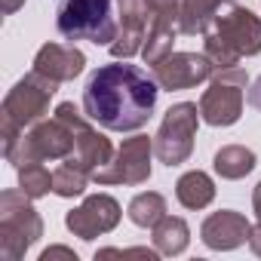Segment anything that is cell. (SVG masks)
<instances>
[{"label": "cell", "mask_w": 261, "mask_h": 261, "mask_svg": "<svg viewBox=\"0 0 261 261\" xmlns=\"http://www.w3.org/2000/svg\"><path fill=\"white\" fill-rule=\"evenodd\" d=\"M157 92L160 83L154 74L126 62H114L89 77L83 89V111L92 123L105 129L136 133L151 120L157 108Z\"/></svg>", "instance_id": "cell-1"}, {"label": "cell", "mask_w": 261, "mask_h": 261, "mask_svg": "<svg viewBox=\"0 0 261 261\" xmlns=\"http://www.w3.org/2000/svg\"><path fill=\"white\" fill-rule=\"evenodd\" d=\"M255 53H261V22L249 10L227 0L206 31V59L215 71H227L237 68L243 56Z\"/></svg>", "instance_id": "cell-2"}, {"label": "cell", "mask_w": 261, "mask_h": 261, "mask_svg": "<svg viewBox=\"0 0 261 261\" xmlns=\"http://www.w3.org/2000/svg\"><path fill=\"white\" fill-rule=\"evenodd\" d=\"M59 34L65 40H92L111 46L117 40V22L111 16V0H59L56 13Z\"/></svg>", "instance_id": "cell-3"}, {"label": "cell", "mask_w": 261, "mask_h": 261, "mask_svg": "<svg viewBox=\"0 0 261 261\" xmlns=\"http://www.w3.org/2000/svg\"><path fill=\"white\" fill-rule=\"evenodd\" d=\"M56 86H59L56 80H49V77H43L37 71H31L25 80L16 83V89L4 101V142L22 136L25 126L37 123L43 117V111H46Z\"/></svg>", "instance_id": "cell-4"}, {"label": "cell", "mask_w": 261, "mask_h": 261, "mask_svg": "<svg viewBox=\"0 0 261 261\" xmlns=\"http://www.w3.org/2000/svg\"><path fill=\"white\" fill-rule=\"evenodd\" d=\"M0 237H4V258H19L43 230L37 212L28 203V194L7 191L0 200Z\"/></svg>", "instance_id": "cell-5"}, {"label": "cell", "mask_w": 261, "mask_h": 261, "mask_svg": "<svg viewBox=\"0 0 261 261\" xmlns=\"http://www.w3.org/2000/svg\"><path fill=\"white\" fill-rule=\"evenodd\" d=\"M197 114H200L197 105H188V101L166 111V120H163L157 142H154V151L166 166H178L191 157L194 133H197Z\"/></svg>", "instance_id": "cell-6"}, {"label": "cell", "mask_w": 261, "mask_h": 261, "mask_svg": "<svg viewBox=\"0 0 261 261\" xmlns=\"http://www.w3.org/2000/svg\"><path fill=\"white\" fill-rule=\"evenodd\" d=\"M243 86H246V74L240 68H227V71H218L212 86L203 92V101H200V114L206 123L212 126H230L240 120V111H243Z\"/></svg>", "instance_id": "cell-7"}, {"label": "cell", "mask_w": 261, "mask_h": 261, "mask_svg": "<svg viewBox=\"0 0 261 261\" xmlns=\"http://www.w3.org/2000/svg\"><path fill=\"white\" fill-rule=\"evenodd\" d=\"M56 117H62V120L74 129V154L65 157V160L77 163V166L86 169L89 175L111 163V145H108V139L95 133V129L80 117V111H77L71 101H62V105L56 108Z\"/></svg>", "instance_id": "cell-8"}, {"label": "cell", "mask_w": 261, "mask_h": 261, "mask_svg": "<svg viewBox=\"0 0 261 261\" xmlns=\"http://www.w3.org/2000/svg\"><path fill=\"white\" fill-rule=\"evenodd\" d=\"M148 157H151V142L145 136H136V139L123 142L117 160L108 169L92 172V178L101 181V185H117V181H123V185H139V181H145L151 175Z\"/></svg>", "instance_id": "cell-9"}, {"label": "cell", "mask_w": 261, "mask_h": 261, "mask_svg": "<svg viewBox=\"0 0 261 261\" xmlns=\"http://www.w3.org/2000/svg\"><path fill=\"white\" fill-rule=\"evenodd\" d=\"M212 62L206 56L197 53H169L163 62L154 65V77L163 89H191L197 83H203L206 77H212Z\"/></svg>", "instance_id": "cell-10"}, {"label": "cell", "mask_w": 261, "mask_h": 261, "mask_svg": "<svg viewBox=\"0 0 261 261\" xmlns=\"http://www.w3.org/2000/svg\"><path fill=\"white\" fill-rule=\"evenodd\" d=\"M120 7V34L111 43L114 59H129L142 49V40L148 37V0H117Z\"/></svg>", "instance_id": "cell-11"}, {"label": "cell", "mask_w": 261, "mask_h": 261, "mask_svg": "<svg viewBox=\"0 0 261 261\" xmlns=\"http://www.w3.org/2000/svg\"><path fill=\"white\" fill-rule=\"evenodd\" d=\"M117 218H120V206H117L111 197L98 194V197H89L80 209L68 212L65 224H68L77 237L92 240V237H98V233L111 230V227L117 224Z\"/></svg>", "instance_id": "cell-12"}, {"label": "cell", "mask_w": 261, "mask_h": 261, "mask_svg": "<svg viewBox=\"0 0 261 261\" xmlns=\"http://www.w3.org/2000/svg\"><path fill=\"white\" fill-rule=\"evenodd\" d=\"M83 65H86L83 53H77L74 46H62V43H46L37 53V59H34V71L49 77V80H56V83L74 80L83 71Z\"/></svg>", "instance_id": "cell-13"}, {"label": "cell", "mask_w": 261, "mask_h": 261, "mask_svg": "<svg viewBox=\"0 0 261 261\" xmlns=\"http://www.w3.org/2000/svg\"><path fill=\"white\" fill-rule=\"evenodd\" d=\"M252 227L237 212H215L203 224V240L209 249H237L243 240H249Z\"/></svg>", "instance_id": "cell-14"}, {"label": "cell", "mask_w": 261, "mask_h": 261, "mask_svg": "<svg viewBox=\"0 0 261 261\" xmlns=\"http://www.w3.org/2000/svg\"><path fill=\"white\" fill-rule=\"evenodd\" d=\"M227 0H181L178 10V31L181 34H206L215 13Z\"/></svg>", "instance_id": "cell-15"}, {"label": "cell", "mask_w": 261, "mask_h": 261, "mask_svg": "<svg viewBox=\"0 0 261 261\" xmlns=\"http://www.w3.org/2000/svg\"><path fill=\"white\" fill-rule=\"evenodd\" d=\"M178 28L172 19H151V28H148V43L142 46V56L148 65H157L163 62L169 53H172V40H175Z\"/></svg>", "instance_id": "cell-16"}, {"label": "cell", "mask_w": 261, "mask_h": 261, "mask_svg": "<svg viewBox=\"0 0 261 261\" xmlns=\"http://www.w3.org/2000/svg\"><path fill=\"white\" fill-rule=\"evenodd\" d=\"M175 197H178L181 206H188V209H203V206L212 203L215 188H212L209 175L197 169V172H188V175L178 178V185H175Z\"/></svg>", "instance_id": "cell-17"}, {"label": "cell", "mask_w": 261, "mask_h": 261, "mask_svg": "<svg viewBox=\"0 0 261 261\" xmlns=\"http://www.w3.org/2000/svg\"><path fill=\"white\" fill-rule=\"evenodd\" d=\"M154 240H157V249H160V252L178 255V252L188 246V224H185L181 218L163 215V218L154 224Z\"/></svg>", "instance_id": "cell-18"}, {"label": "cell", "mask_w": 261, "mask_h": 261, "mask_svg": "<svg viewBox=\"0 0 261 261\" xmlns=\"http://www.w3.org/2000/svg\"><path fill=\"white\" fill-rule=\"evenodd\" d=\"M252 166H255V154L246 151V148H240V145L221 148L215 154V169L224 178H243L246 172H252Z\"/></svg>", "instance_id": "cell-19"}, {"label": "cell", "mask_w": 261, "mask_h": 261, "mask_svg": "<svg viewBox=\"0 0 261 261\" xmlns=\"http://www.w3.org/2000/svg\"><path fill=\"white\" fill-rule=\"evenodd\" d=\"M163 215H166V203H163L160 194H139L129 203V218L139 227H154Z\"/></svg>", "instance_id": "cell-20"}, {"label": "cell", "mask_w": 261, "mask_h": 261, "mask_svg": "<svg viewBox=\"0 0 261 261\" xmlns=\"http://www.w3.org/2000/svg\"><path fill=\"white\" fill-rule=\"evenodd\" d=\"M86 178H89L86 169H80L77 163L65 160V166H59V169L53 172V191H56L59 197H77V194L86 191Z\"/></svg>", "instance_id": "cell-21"}, {"label": "cell", "mask_w": 261, "mask_h": 261, "mask_svg": "<svg viewBox=\"0 0 261 261\" xmlns=\"http://www.w3.org/2000/svg\"><path fill=\"white\" fill-rule=\"evenodd\" d=\"M19 185L28 197H43L46 191H53V175L40 163H25L19 166Z\"/></svg>", "instance_id": "cell-22"}, {"label": "cell", "mask_w": 261, "mask_h": 261, "mask_svg": "<svg viewBox=\"0 0 261 261\" xmlns=\"http://www.w3.org/2000/svg\"><path fill=\"white\" fill-rule=\"evenodd\" d=\"M148 7H151V19H178V0H148Z\"/></svg>", "instance_id": "cell-23"}, {"label": "cell", "mask_w": 261, "mask_h": 261, "mask_svg": "<svg viewBox=\"0 0 261 261\" xmlns=\"http://www.w3.org/2000/svg\"><path fill=\"white\" fill-rule=\"evenodd\" d=\"M246 98H249V105H252L255 111H261V77L252 83V89H249V95H246Z\"/></svg>", "instance_id": "cell-24"}, {"label": "cell", "mask_w": 261, "mask_h": 261, "mask_svg": "<svg viewBox=\"0 0 261 261\" xmlns=\"http://www.w3.org/2000/svg\"><path fill=\"white\" fill-rule=\"evenodd\" d=\"M249 243H252V249L261 255V227H255V230L249 233Z\"/></svg>", "instance_id": "cell-25"}, {"label": "cell", "mask_w": 261, "mask_h": 261, "mask_svg": "<svg viewBox=\"0 0 261 261\" xmlns=\"http://www.w3.org/2000/svg\"><path fill=\"white\" fill-rule=\"evenodd\" d=\"M22 4H25V0H4V10H7V13H16Z\"/></svg>", "instance_id": "cell-26"}, {"label": "cell", "mask_w": 261, "mask_h": 261, "mask_svg": "<svg viewBox=\"0 0 261 261\" xmlns=\"http://www.w3.org/2000/svg\"><path fill=\"white\" fill-rule=\"evenodd\" d=\"M252 200H255V215H258V221H261V185L255 188V197H252Z\"/></svg>", "instance_id": "cell-27"}]
</instances>
